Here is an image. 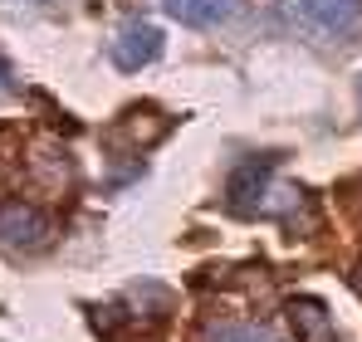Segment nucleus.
<instances>
[{"label":"nucleus","mask_w":362,"mask_h":342,"mask_svg":"<svg viewBox=\"0 0 362 342\" xmlns=\"http://www.w3.org/2000/svg\"><path fill=\"white\" fill-rule=\"evenodd\" d=\"M157 54H162V30L147 25L142 15H127L118 25V35H113V64L118 69H142Z\"/></svg>","instance_id":"obj_1"},{"label":"nucleus","mask_w":362,"mask_h":342,"mask_svg":"<svg viewBox=\"0 0 362 342\" xmlns=\"http://www.w3.org/2000/svg\"><path fill=\"white\" fill-rule=\"evenodd\" d=\"M299 15L313 30L338 35V30H353L362 20V0H299Z\"/></svg>","instance_id":"obj_2"},{"label":"nucleus","mask_w":362,"mask_h":342,"mask_svg":"<svg viewBox=\"0 0 362 342\" xmlns=\"http://www.w3.org/2000/svg\"><path fill=\"white\" fill-rule=\"evenodd\" d=\"M45 240H49L45 216H35V211H25V206H15V211H5V216H0V244H15V249H40Z\"/></svg>","instance_id":"obj_3"},{"label":"nucleus","mask_w":362,"mask_h":342,"mask_svg":"<svg viewBox=\"0 0 362 342\" xmlns=\"http://www.w3.org/2000/svg\"><path fill=\"white\" fill-rule=\"evenodd\" d=\"M162 5H167L172 20L191 25V30H211V25H221L235 10V0H162Z\"/></svg>","instance_id":"obj_4"},{"label":"nucleus","mask_w":362,"mask_h":342,"mask_svg":"<svg viewBox=\"0 0 362 342\" xmlns=\"http://www.w3.org/2000/svg\"><path fill=\"white\" fill-rule=\"evenodd\" d=\"M201 342H289V338L264 328V323H206Z\"/></svg>","instance_id":"obj_5"},{"label":"nucleus","mask_w":362,"mask_h":342,"mask_svg":"<svg viewBox=\"0 0 362 342\" xmlns=\"http://www.w3.org/2000/svg\"><path fill=\"white\" fill-rule=\"evenodd\" d=\"M15 88H20V83H15V78H10V69L0 64V103H5V98H15Z\"/></svg>","instance_id":"obj_6"}]
</instances>
